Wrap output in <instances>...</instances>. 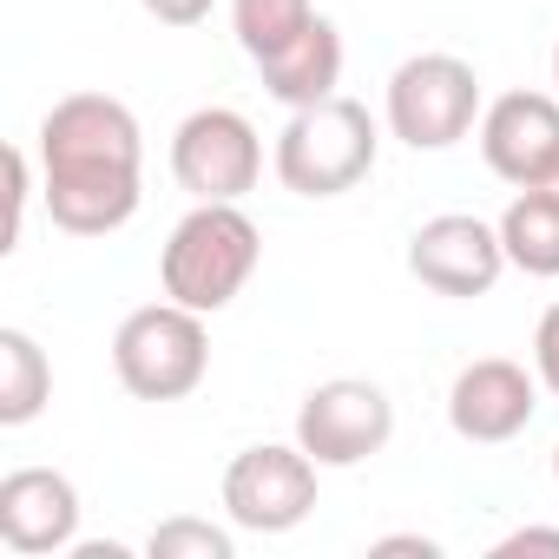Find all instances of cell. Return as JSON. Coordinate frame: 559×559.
I'll use <instances>...</instances> for the list:
<instances>
[{
	"mask_svg": "<svg viewBox=\"0 0 559 559\" xmlns=\"http://www.w3.org/2000/svg\"><path fill=\"white\" fill-rule=\"evenodd\" d=\"M40 198L67 237H112L145 198V132L112 93H67L34 132Z\"/></svg>",
	"mask_w": 559,
	"mask_h": 559,
	"instance_id": "cell-1",
	"label": "cell"
},
{
	"mask_svg": "<svg viewBox=\"0 0 559 559\" xmlns=\"http://www.w3.org/2000/svg\"><path fill=\"white\" fill-rule=\"evenodd\" d=\"M257 263H263V230L250 224L243 204H191L158 250V284L171 304L217 317L243 297Z\"/></svg>",
	"mask_w": 559,
	"mask_h": 559,
	"instance_id": "cell-2",
	"label": "cell"
},
{
	"mask_svg": "<svg viewBox=\"0 0 559 559\" xmlns=\"http://www.w3.org/2000/svg\"><path fill=\"white\" fill-rule=\"evenodd\" d=\"M376 152H382V126L369 119L362 99H317V106H297L276 132V185L297 191V198H343L356 191L369 171H376Z\"/></svg>",
	"mask_w": 559,
	"mask_h": 559,
	"instance_id": "cell-3",
	"label": "cell"
},
{
	"mask_svg": "<svg viewBox=\"0 0 559 559\" xmlns=\"http://www.w3.org/2000/svg\"><path fill=\"white\" fill-rule=\"evenodd\" d=\"M112 376L139 402H185L211 376V330L185 304H145L112 330Z\"/></svg>",
	"mask_w": 559,
	"mask_h": 559,
	"instance_id": "cell-4",
	"label": "cell"
},
{
	"mask_svg": "<svg viewBox=\"0 0 559 559\" xmlns=\"http://www.w3.org/2000/svg\"><path fill=\"white\" fill-rule=\"evenodd\" d=\"M480 73L461 53H415L389 73L382 126L408 152H448L480 126Z\"/></svg>",
	"mask_w": 559,
	"mask_h": 559,
	"instance_id": "cell-5",
	"label": "cell"
},
{
	"mask_svg": "<svg viewBox=\"0 0 559 559\" xmlns=\"http://www.w3.org/2000/svg\"><path fill=\"white\" fill-rule=\"evenodd\" d=\"M171 178L191 204H243L263 178V139L237 106H198L171 132Z\"/></svg>",
	"mask_w": 559,
	"mask_h": 559,
	"instance_id": "cell-6",
	"label": "cell"
},
{
	"mask_svg": "<svg viewBox=\"0 0 559 559\" xmlns=\"http://www.w3.org/2000/svg\"><path fill=\"white\" fill-rule=\"evenodd\" d=\"M317 461L297 441H257L224 467V513L243 533H297L317 513Z\"/></svg>",
	"mask_w": 559,
	"mask_h": 559,
	"instance_id": "cell-7",
	"label": "cell"
},
{
	"mask_svg": "<svg viewBox=\"0 0 559 559\" xmlns=\"http://www.w3.org/2000/svg\"><path fill=\"white\" fill-rule=\"evenodd\" d=\"M389 435H395V402L382 382H362V376L317 382L297 408V448L317 467H362L369 454L389 448Z\"/></svg>",
	"mask_w": 559,
	"mask_h": 559,
	"instance_id": "cell-8",
	"label": "cell"
},
{
	"mask_svg": "<svg viewBox=\"0 0 559 559\" xmlns=\"http://www.w3.org/2000/svg\"><path fill=\"white\" fill-rule=\"evenodd\" d=\"M507 243H500V224L474 217V211H441L428 217L415 237H408V276L435 297H454V304H474L487 297L500 276H507Z\"/></svg>",
	"mask_w": 559,
	"mask_h": 559,
	"instance_id": "cell-9",
	"label": "cell"
},
{
	"mask_svg": "<svg viewBox=\"0 0 559 559\" xmlns=\"http://www.w3.org/2000/svg\"><path fill=\"white\" fill-rule=\"evenodd\" d=\"M539 415V376L513 356H480L448 382V428L474 448H500L526 435Z\"/></svg>",
	"mask_w": 559,
	"mask_h": 559,
	"instance_id": "cell-10",
	"label": "cell"
},
{
	"mask_svg": "<svg viewBox=\"0 0 559 559\" xmlns=\"http://www.w3.org/2000/svg\"><path fill=\"white\" fill-rule=\"evenodd\" d=\"M474 139H480V158L500 185H513V191L539 185L559 165V93H500V99H487Z\"/></svg>",
	"mask_w": 559,
	"mask_h": 559,
	"instance_id": "cell-11",
	"label": "cell"
},
{
	"mask_svg": "<svg viewBox=\"0 0 559 559\" xmlns=\"http://www.w3.org/2000/svg\"><path fill=\"white\" fill-rule=\"evenodd\" d=\"M80 539V487L60 467H14L0 480V546L21 559L73 552Z\"/></svg>",
	"mask_w": 559,
	"mask_h": 559,
	"instance_id": "cell-12",
	"label": "cell"
},
{
	"mask_svg": "<svg viewBox=\"0 0 559 559\" xmlns=\"http://www.w3.org/2000/svg\"><path fill=\"white\" fill-rule=\"evenodd\" d=\"M257 80L276 106H317V99H336L343 86V34L330 14H317L290 47H276L270 60H257Z\"/></svg>",
	"mask_w": 559,
	"mask_h": 559,
	"instance_id": "cell-13",
	"label": "cell"
},
{
	"mask_svg": "<svg viewBox=\"0 0 559 559\" xmlns=\"http://www.w3.org/2000/svg\"><path fill=\"white\" fill-rule=\"evenodd\" d=\"M500 243H507V263L526 270V276H559V198L526 185L513 191V204L500 211Z\"/></svg>",
	"mask_w": 559,
	"mask_h": 559,
	"instance_id": "cell-14",
	"label": "cell"
},
{
	"mask_svg": "<svg viewBox=\"0 0 559 559\" xmlns=\"http://www.w3.org/2000/svg\"><path fill=\"white\" fill-rule=\"evenodd\" d=\"M53 402V362L27 330H0V428H27Z\"/></svg>",
	"mask_w": 559,
	"mask_h": 559,
	"instance_id": "cell-15",
	"label": "cell"
},
{
	"mask_svg": "<svg viewBox=\"0 0 559 559\" xmlns=\"http://www.w3.org/2000/svg\"><path fill=\"white\" fill-rule=\"evenodd\" d=\"M317 21V0H230V34L250 60H270Z\"/></svg>",
	"mask_w": 559,
	"mask_h": 559,
	"instance_id": "cell-16",
	"label": "cell"
},
{
	"mask_svg": "<svg viewBox=\"0 0 559 559\" xmlns=\"http://www.w3.org/2000/svg\"><path fill=\"white\" fill-rule=\"evenodd\" d=\"M145 552H152V559H237V539H230L224 526H211V520L178 513V520L152 526Z\"/></svg>",
	"mask_w": 559,
	"mask_h": 559,
	"instance_id": "cell-17",
	"label": "cell"
},
{
	"mask_svg": "<svg viewBox=\"0 0 559 559\" xmlns=\"http://www.w3.org/2000/svg\"><path fill=\"white\" fill-rule=\"evenodd\" d=\"M34 152L27 145H14L8 152V178H14V217H8V243H0V250H21V230H27V204H34Z\"/></svg>",
	"mask_w": 559,
	"mask_h": 559,
	"instance_id": "cell-18",
	"label": "cell"
},
{
	"mask_svg": "<svg viewBox=\"0 0 559 559\" xmlns=\"http://www.w3.org/2000/svg\"><path fill=\"white\" fill-rule=\"evenodd\" d=\"M533 376H539V389L559 402V304H546V317H539V330H533Z\"/></svg>",
	"mask_w": 559,
	"mask_h": 559,
	"instance_id": "cell-19",
	"label": "cell"
},
{
	"mask_svg": "<svg viewBox=\"0 0 559 559\" xmlns=\"http://www.w3.org/2000/svg\"><path fill=\"white\" fill-rule=\"evenodd\" d=\"M139 8H145L158 27H198V21H211L217 0H139Z\"/></svg>",
	"mask_w": 559,
	"mask_h": 559,
	"instance_id": "cell-20",
	"label": "cell"
},
{
	"mask_svg": "<svg viewBox=\"0 0 559 559\" xmlns=\"http://www.w3.org/2000/svg\"><path fill=\"white\" fill-rule=\"evenodd\" d=\"M513 552H559V526H520V533L493 539V559H513Z\"/></svg>",
	"mask_w": 559,
	"mask_h": 559,
	"instance_id": "cell-21",
	"label": "cell"
},
{
	"mask_svg": "<svg viewBox=\"0 0 559 559\" xmlns=\"http://www.w3.org/2000/svg\"><path fill=\"white\" fill-rule=\"evenodd\" d=\"M376 552H421V559H435L441 539H428V533H389V539H376Z\"/></svg>",
	"mask_w": 559,
	"mask_h": 559,
	"instance_id": "cell-22",
	"label": "cell"
},
{
	"mask_svg": "<svg viewBox=\"0 0 559 559\" xmlns=\"http://www.w3.org/2000/svg\"><path fill=\"white\" fill-rule=\"evenodd\" d=\"M539 191H552V198H559V165H552V171L539 178Z\"/></svg>",
	"mask_w": 559,
	"mask_h": 559,
	"instance_id": "cell-23",
	"label": "cell"
},
{
	"mask_svg": "<svg viewBox=\"0 0 559 559\" xmlns=\"http://www.w3.org/2000/svg\"><path fill=\"white\" fill-rule=\"evenodd\" d=\"M552 86H559V47H552Z\"/></svg>",
	"mask_w": 559,
	"mask_h": 559,
	"instance_id": "cell-24",
	"label": "cell"
},
{
	"mask_svg": "<svg viewBox=\"0 0 559 559\" xmlns=\"http://www.w3.org/2000/svg\"><path fill=\"white\" fill-rule=\"evenodd\" d=\"M552 480H559V441H552Z\"/></svg>",
	"mask_w": 559,
	"mask_h": 559,
	"instance_id": "cell-25",
	"label": "cell"
}]
</instances>
